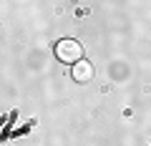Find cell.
Masks as SVG:
<instances>
[{
	"label": "cell",
	"instance_id": "6da1fadb",
	"mask_svg": "<svg viewBox=\"0 0 151 146\" xmlns=\"http://www.w3.org/2000/svg\"><path fill=\"white\" fill-rule=\"evenodd\" d=\"M55 58L60 60V63H78V60H83V48L78 40L73 38H63L58 40V45H55Z\"/></svg>",
	"mask_w": 151,
	"mask_h": 146
},
{
	"label": "cell",
	"instance_id": "7a4b0ae2",
	"mask_svg": "<svg viewBox=\"0 0 151 146\" xmlns=\"http://www.w3.org/2000/svg\"><path fill=\"white\" fill-rule=\"evenodd\" d=\"M93 78V65L88 60H78L73 65V81L76 83H88Z\"/></svg>",
	"mask_w": 151,
	"mask_h": 146
}]
</instances>
